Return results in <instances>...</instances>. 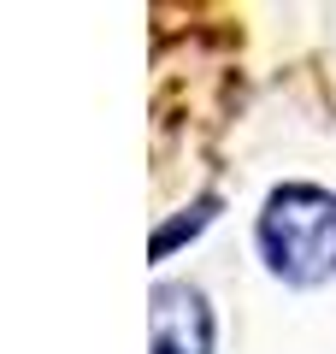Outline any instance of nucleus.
<instances>
[{
	"label": "nucleus",
	"mask_w": 336,
	"mask_h": 354,
	"mask_svg": "<svg viewBox=\"0 0 336 354\" xmlns=\"http://www.w3.org/2000/svg\"><path fill=\"white\" fill-rule=\"evenodd\" d=\"M254 236H260L265 266L295 290L336 278V195L330 189H312V183L272 189Z\"/></svg>",
	"instance_id": "nucleus-1"
},
{
	"label": "nucleus",
	"mask_w": 336,
	"mask_h": 354,
	"mask_svg": "<svg viewBox=\"0 0 336 354\" xmlns=\"http://www.w3.org/2000/svg\"><path fill=\"white\" fill-rule=\"evenodd\" d=\"M153 354H212V313L195 283H153L148 295Z\"/></svg>",
	"instance_id": "nucleus-2"
},
{
	"label": "nucleus",
	"mask_w": 336,
	"mask_h": 354,
	"mask_svg": "<svg viewBox=\"0 0 336 354\" xmlns=\"http://www.w3.org/2000/svg\"><path fill=\"white\" fill-rule=\"evenodd\" d=\"M212 207H218L212 195H207V201H195V207H189V218H177L171 230H160V236H153V254H171V242H177V236H195V230L212 218Z\"/></svg>",
	"instance_id": "nucleus-3"
}]
</instances>
